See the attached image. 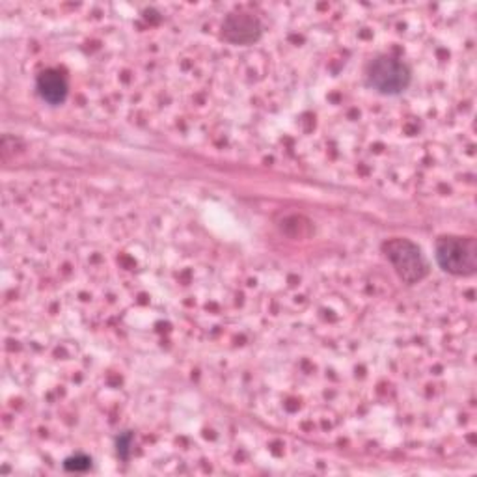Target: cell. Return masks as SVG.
I'll list each match as a JSON object with an SVG mask.
<instances>
[{
    "mask_svg": "<svg viewBox=\"0 0 477 477\" xmlns=\"http://www.w3.org/2000/svg\"><path fill=\"white\" fill-rule=\"evenodd\" d=\"M411 67L396 57H377L371 60L365 72V82L381 96H401L411 86Z\"/></svg>",
    "mask_w": 477,
    "mask_h": 477,
    "instance_id": "obj_1",
    "label": "cell"
},
{
    "mask_svg": "<svg viewBox=\"0 0 477 477\" xmlns=\"http://www.w3.org/2000/svg\"><path fill=\"white\" fill-rule=\"evenodd\" d=\"M436 261L442 271L455 276H470L477 267L475 241L470 237H440L436 241Z\"/></svg>",
    "mask_w": 477,
    "mask_h": 477,
    "instance_id": "obj_2",
    "label": "cell"
},
{
    "mask_svg": "<svg viewBox=\"0 0 477 477\" xmlns=\"http://www.w3.org/2000/svg\"><path fill=\"white\" fill-rule=\"evenodd\" d=\"M386 250L399 276L404 281H409V284H416V281L427 274V261L418 246L411 241H392L386 246Z\"/></svg>",
    "mask_w": 477,
    "mask_h": 477,
    "instance_id": "obj_3",
    "label": "cell"
},
{
    "mask_svg": "<svg viewBox=\"0 0 477 477\" xmlns=\"http://www.w3.org/2000/svg\"><path fill=\"white\" fill-rule=\"evenodd\" d=\"M222 34L227 42L249 45L259 38L261 25L258 21V17L250 13H234L224 21Z\"/></svg>",
    "mask_w": 477,
    "mask_h": 477,
    "instance_id": "obj_4",
    "label": "cell"
},
{
    "mask_svg": "<svg viewBox=\"0 0 477 477\" xmlns=\"http://www.w3.org/2000/svg\"><path fill=\"white\" fill-rule=\"evenodd\" d=\"M36 90L40 97L49 104H62L67 97L69 86L58 69H45L36 79Z\"/></svg>",
    "mask_w": 477,
    "mask_h": 477,
    "instance_id": "obj_5",
    "label": "cell"
},
{
    "mask_svg": "<svg viewBox=\"0 0 477 477\" xmlns=\"http://www.w3.org/2000/svg\"><path fill=\"white\" fill-rule=\"evenodd\" d=\"M64 468L67 472H75V473H81V472H86L92 468V458L84 455V453H77V455H72L67 457L64 461Z\"/></svg>",
    "mask_w": 477,
    "mask_h": 477,
    "instance_id": "obj_6",
    "label": "cell"
},
{
    "mask_svg": "<svg viewBox=\"0 0 477 477\" xmlns=\"http://www.w3.org/2000/svg\"><path fill=\"white\" fill-rule=\"evenodd\" d=\"M131 446H133V435L129 431L121 433L116 438V451L121 461H127V458L131 457Z\"/></svg>",
    "mask_w": 477,
    "mask_h": 477,
    "instance_id": "obj_7",
    "label": "cell"
}]
</instances>
